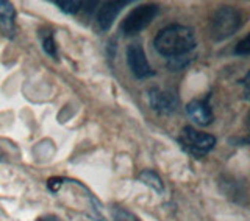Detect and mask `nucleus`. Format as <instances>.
<instances>
[{
	"label": "nucleus",
	"mask_w": 250,
	"mask_h": 221,
	"mask_svg": "<svg viewBox=\"0 0 250 221\" xmlns=\"http://www.w3.org/2000/svg\"><path fill=\"white\" fill-rule=\"evenodd\" d=\"M178 142L183 149L195 157H203L216 145V137L207 132H200L192 126H185L178 136Z\"/></svg>",
	"instance_id": "3"
},
{
	"label": "nucleus",
	"mask_w": 250,
	"mask_h": 221,
	"mask_svg": "<svg viewBox=\"0 0 250 221\" xmlns=\"http://www.w3.org/2000/svg\"><path fill=\"white\" fill-rule=\"evenodd\" d=\"M14 20V6L8 2H0V23L6 28H11Z\"/></svg>",
	"instance_id": "10"
},
{
	"label": "nucleus",
	"mask_w": 250,
	"mask_h": 221,
	"mask_svg": "<svg viewBox=\"0 0 250 221\" xmlns=\"http://www.w3.org/2000/svg\"><path fill=\"white\" fill-rule=\"evenodd\" d=\"M148 103L158 114H172L178 108V97L172 91L153 88L148 91Z\"/></svg>",
	"instance_id": "6"
},
{
	"label": "nucleus",
	"mask_w": 250,
	"mask_h": 221,
	"mask_svg": "<svg viewBox=\"0 0 250 221\" xmlns=\"http://www.w3.org/2000/svg\"><path fill=\"white\" fill-rule=\"evenodd\" d=\"M186 112L200 126H208L213 122V110H211L207 101H202V100L191 101V103L186 106Z\"/></svg>",
	"instance_id": "8"
},
{
	"label": "nucleus",
	"mask_w": 250,
	"mask_h": 221,
	"mask_svg": "<svg viewBox=\"0 0 250 221\" xmlns=\"http://www.w3.org/2000/svg\"><path fill=\"white\" fill-rule=\"evenodd\" d=\"M42 47L47 55H50V56L57 58V44H55V39H53V35H47L42 37Z\"/></svg>",
	"instance_id": "12"
},
{
	"label": "nucleus",
	"mask_w": 250,
	"mask_h": 221,
	"mask_svg": "<svg viewBox=\"0 0 250 221\" xmlns=\"http://www.w3.org/2000/svg\"><path fill=\"white\" fill-rule=\"evenodd\" d=\"M127 62H128V67L133 72V75H135L136 78H139V80L153 75V70H152L150 64H148L146 52H144L141 44H130L128 45Z\"/></svg>",
	"instance_id": "5"
},
{
	"label": "nucleus",
	"mask_w": 250,
	"mask_h": 221,
	"mask_svg": "<svg viewBox=\"0 0 250 221\" xmlns=\"http://www.w3.org/2000/svg\"><path fill=\"white\" fill-rule=\"evenodd\" d=\"M113 217H114V221H139L136 218V215H133L131 212L125 210V209H121V207L114 209Z\"/></svg>",
	"instance_id": "13"
},
{
	"label": "nucleus",
	"mask_w": 250,
	"mask_h": 221,
	"mask_svg": "<svg viewBox=\"0 0 250 221\" xmlns=\"http://www.w3.org/2000/svg\"><path fill=\"white\" fill-rule=\"evenodd\" d=\"M127 3L128 2H106L100 6V10L97 13V23L102 31H108L111 28L117 14L122 11L124 6H127Z\"/></svg>",
	"instance_id": "7"
},
{
	"label": "nucleus",
	"mask_w": 250,
	"mask_h": 221,
	"mask_svg": "<svg viewBox=\"0 0 250 221\" xmlns=\"http://www.w3.org/2000/svg\"><path fill=\"white\" fill-rule=\"evenodd\" d=\"M242 16L238 10L231 6H222L214 13L211 20V37L214 41H224V39L233 36L241 28Z\"/></svg>",
	"instance_id": "2"
},
{
	"label": "nucleus",
	"mask_w": 250,
	"mask_h": 221,
	"mask_svg": "<svg viewBox=\"0 0 250 221\" xmlns=\"http://www.w3.org/2000/svg\"><path fill=\"white\" fill-rule=\"evenodd\" d=\"M158 14V6L153 3L139 5L135 10L128 13L127 18L124 19L121 30L125 36H135L141 33L144 28L150 25V22L155 19V16Z\"/></svg>",
	"instance_id": "4"
},
{
	"label": "nucleus",
	"mask_w": 250,
	"mask_h": 221,
	"mask_svg": "<svg viewBox=\"0 0 250 221\" xmlns=\"http://www.w3.org/2000/svg\"><path fill=\"white\" fill-rule=\"evenodd\" d=\"M53 3L55 5H58L61 8V11H64L67 14H75L82 10V6H83V2H80V0H53Z\"/></svg>",
	"instance_id": "11"
},
{
	"label": "nucleus",
	"mask_w": 250,
	"mask_h": 221,
	"mask_svg": "<svg viewBox=\"0 0 250 221\" xmlns=\"http://www.w3.org/2000/svg\"><path fill=\"white\" fill-rule=\"evenodd\" d=\"M138 178H139L141 183H144L146 185L152 187L153 190H156L158 193H163V190H164L163 181H161V178L156 175L155 171H152V170H144V171L139 173Z\"/></svg>",
	"instance_id": "9"
},
{
	"label": "nucleus",
	"mask_w": 250,
	"mask_h": 221,
	"mask_svg": "<svg viewBox=\"0 0 250 221\" xmlns=\"http://www.w3.org/2000/svg\"><path fill=\"white\" fill-rule=\"evenodd\" d=\"M249 53H250V37L247 36L236 45V49H234V55H239V56H247Z\"/></svg>",
	"instance_id": "14"
},
{
	"label": "nucleus",
	"mask_w": 250,
	"mask_h": 221,
	"mask_svg": "<svg viewBox=\"0 0 250 221\" xmlns=\"http://www.w3.org/2000/svg\"><path fill=\"white\" fill-rule=\"evenodd\" d=\"M36 221H61V218L57 215H44V217H39Z\"/></svg>",
	"instance_id": "15"
},
{
	"label": "nucleus",
	"mask_w": 250,
	"mask_h": 221,
	"mask_svg": "<svg viewBox=\"0 0 250 221\" xmlns=\"http://www.w3.org/2000/svg\"><path fill=\"white\" fill-rule=\"evenodd\" d=\"M155 50L169 59H180L195 47L194 31L183 25H169L153 39Z\"/></svg>",
	"instance_id": "1"
}]
</instances>
